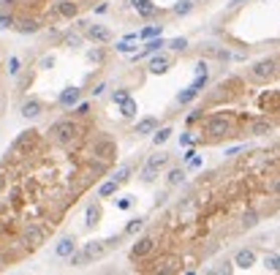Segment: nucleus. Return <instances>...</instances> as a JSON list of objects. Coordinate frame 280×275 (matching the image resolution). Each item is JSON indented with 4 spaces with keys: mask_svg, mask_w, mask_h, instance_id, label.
I'll list each match as a JSON object with an SVG mask.
<instances>
[{
    "mask_svg": "<svg viewBox=\"0 0 280 275\" xmlns=\"http://www.w3.org/2000/svg\"><path fill=\"white\" fill-rule=\"evenodd\" d=\"M177 264H179L177 259H166V261H161V264H158L155 272H163V275H166V272H177V270H179Z\"/></svg>",
    "mask_w": 280,
    "mask_h": 275,
    "instance_id": "obj_30",
    "label": "nucleus"
},
{
    "mask_svg": "<svg viewBox=\"0 0 280 275\" xmlns=\"http://www.w3.org/2000/svg\"><path fill=\"white\" fill-rule=\"evenodd\" d=\"M144 226H147V218H142V216H139V218H131L128 226H125V234H139Z\"/></svg>",
    "mask_w": 280,
    "mask_h": 275,
    "instance_id": "obj_27",
    "label": "nucleus"
},
{
    "mask_svg": "<svg viewBox=\"0 0 280 275\" xmlns=\"http://www.w3.org/2000/svg\"><path fill=\"white\" fill-rule=\"evenodd\" d=\"M74 109H76V115H87V112H90V104H82V101H79Z\"/></svg>",
    "mask_w": 280,
    "mask_h": 275,
    "instance_id": "obj_43",
    "label": "nucleus"
},
{
    "mask_svg": "<svg viewBox=\"0 0 280 275\" xmlns=\"http://www.w3.org/2000/svg\"><path fill=\"white\" fill-rule=\"evenodd\" d=\"M84 33H87V38L92 44H109L112 38V30L109 28H104V25H87V28H84Z\"/></svg>",
    "mask_w": 280,
    "mask_h": 275,
    "instance_id": "obj_9",
    "label": "nucleus"
},
{
    "mask_svg": "<svg viewBox=\"0 0 280 275\" xmlns=\"http://www.w3.org/2000/svg\"><path fill=\"white\" fill-rule=\"evenodd\" d=\"M245 3V0H229V6H231V9H237V6H242Z\"/></svg>",
    "mask_w": 280,
    "mask_h": 275,
    "instance_id": "obj_53",
    "label": "nucleus"
},
{
    "mask_svg": "<svg viewBox=\"0 0 280 275\" xmlns=\"http://www.w3.org/2000/svg\"><path fill=\"white\" fill-rule=\"evenodd\" d=\"M57 14L65 19H76L79 17V3L76 0H60L57 3Z\"/></svg>",
    "mask_w": 280,
    "mask_h": 275,
    "instance_id": "obj_17",
    "label": "nucleus"
},
{
    "mask_svg": "<svg viewBox=\"0 0 280 275\" xmlns=\"http://www.w3.org/2000/svg\"><path fill=\"white\" fill-rule=\"evenodd\" d=\"M253 79H258V82H269V79L277 77V57H264L258 60L256 65H253Z\"/></svg>",
    "mask_w": 280,
    "mask_h": 275,
    "instance_id": "obj_5",
    "label": "nucleus"
},
{
    "mask_svg": "<svg viewBox=\"0 0 280 275\" xmlns=\"http://www.w3.org/2000/svg\"><path fill=\"white\" fill-rule=\"evenodd\" d=\"M152 251H155V237H152V234H147V237H139L136 243H133V248H131V259L133 261L144 259V256H150Z\"/></svg>",
    "mask_w": 280,
    "mask_h": 275,
    "instance_id": "obj_7",
    "label": "nucleus"
},
{
    "mask_svg": "<svg viewBox=\"0 0 280 275\" xmlns=\"http://www.w3.org/2000/svg\"><path fill=\"white\" fill-rule=\"evenodd\" d=\"M196 96H199V90H196L193 85H188L185 90H179V93H177V104H179V106H185V104H191Z\"/></svg>",
    "mask_w": 280,
    "mask_h": 275,
    "instance_id": "obj_24",
    "label": "nucleus"
},
{
    "mask_svg": "<svg viewBox=\"0 0 280 275\" xmlns=\"http://www.w3.org/2000/svg\"><path fill=\"white\" fill-rule=\"evenodd\" d=\"M191 145H196V133H182V136H179V147H191Z\"/></svg>",
    "mask_w": 280,
    "mask_h": 275,
    "instance_id": "obj_38",
    "label": "nucleus"
},
{
    "mask_svg": "<svg viewBox=\"0 0 280 275\" xmlns=\"http://www.w3.org/2000/svg\"><path fill=\"white\" fill-rule=\"evenodd\" d=\"M0 3H9L11 6V3H17V0H0Z\"/></svg>",
    "mask_w": 280,
    "mask_h": 275,
    "instance_id": "obj_54",
    "label": "nucleus"
},
{
    "mask_svg": "<svg viewBox=\"0 0 280 275\" xmlns=\"http://www.w3.org/2000/svg\"><path fill=\"white\" fill-rule=\"evenodd\" d=\"M166 180H169V185H182L185 183V169H179V166H177V169H171Z\"/></svg>",
    "mask_w": 280,
    "mask_h": 275,
    "instance_id": "obj_29",
    "label": "nucleus"
},
{
    "mask_svg": "<svg viewBox=\"0 0 280 275\" xmlns=\"http://www.w3.org/2000/svg\"><path fill=\"white\" fill-rule=\"evenodd\" d=\"M14 30L22 33V36H33V33L41 30V22L33 19V17H22V19H17V22H14Z\"/></svg>",
    "mask_w": 280,
    "mask_h": 275,
    "instance_id": "obj_14",
    "label": "nucleus"
},
{
    "mask_svg": "<svg viewBox=\"0 0 280 275\" xmlns=\"http://www.w3.org/2000/svg\"><path fill=\"white\" fill-rule=\"evenodd\" d=\"M117 188H120L117 180H106V183H101V188H98V199H109V196H115Z\"/></svg>",
    "mask_w": 280,
    "mask_h": 275,
    "instance_id": "obj_23",
    "label": "nucleus"
},
{
    "mask_svg": "<svg viewBox=\"0 0 280 275\" xmlns=\"http://www.w3.org/2000/svg\"><path fill=\"white\" fill-rule=\"evenodd\" d=\"M264 267H266L269 272H277V270H280V256H277V253L266 256V259H264Z\"/></svg>",
    "mask_w": 280,
    "mask_h": 275,
    "instance_id": "obj_34",
    "label": "nucleus"
},
{
    "mask_svg": "<svg viewBox=\"0 0 280 275\" xmlns=\"http://www.w3.org/2000/svg\"><path fill=\"white\" fill-rule=\"evenodd\" d=\"M38 142V131H22V133H19V136L14 139V142H11V147H9V156H22V153H28L30 150V147L33 145H36Z\"/></svg>",
    "mask_w": 280,
    "mask_h": 275,
    "instance_id": "obj_6",
    "label": "nucleus"
},
{
    "mask_svg": "<svg viewBox=\"0 0 280 275\" xmlns=\"http://www.w3.org/2000/svg\"><path fill=\"white\" fill-rule=\"evenodd\" d=\"M163 46H166L163 36H152V38H147V44H144L142 52H133V60H142V57H147V55H155V52H161Z\"/></svg>",
    "mask_w": 280,
    "mask_h": 275,
    "instance_id": "obj_12",
    "label": "nucleus"
},
{
    "mask_svg": "<svg viewBox=\"0 0 280 275\" xmlns=\"http://www.w3.org/2000/svg\"><path fill=\"white\" fill-rule=\"evenodd\" d=\"M98 218H101V210H98L96 204H90V207H87V221H84V224H87V226H96Z\"/></svg>",
    "mask_w": 280,
    "mask_h": 275,
    "instance_id": "obj_33",
    "label": "nucleus"
},
{
    "mask_svg": "<svg viewBox=\"0 0 280 275\" xmlns=\"http://www.w3.org/2000/svg\"><path fill=\"white\" fill-rule=\"evenodd\" d=\"M92 158L104 161V164H109V161L117 158V142L109 136H98L96 142H92Z\"/></svg>",
    "mask_w": 280,
    "mask_h": 275,
    "instance_id": "obj_3",
    "label": "nucleus"
},
{
    "mask_svg": "<svg viewBox=\"0 0 280 275\" xmlns=\"http://www.w3.org/2000/svg\"><path fill=\"white\" fill-rule=\"evenodd\" d=\"M188 166H191V169H199V166H202V158H199V156H193V158L188 161Z\"/></svg>",
    "mask_w": 280,
    "mask_h": 275,
    "instance_id": "obj_46",
    "label": "nucleus"
},
{
    "mask_svg": "<svg viewBox=\"0 0 280 275\" xmlns=\"http://www.w3.org/2000/svg\"><path fill=\"white\" fill-rule=\"evenodd\" d=\"M266 3H269V0H266Z\"/></svg>",
    "mask_w": 280,
    "mask_h": 275,
    "instance_id": "obj_55",
    "label": "nucleus"
},
{
    "mask_svg": "<svg viewBox=\"0 0 280 275\" xmlns=\"http://www.w3.org/2000/svg\"><path fill=\"white\" fill-rule=\"evenodd\" d=\"M272 131H275V123H272L269 117H258V120H253V123L248 125L250 136H266V133H272Z\"/></svg>",
    "mask_w": 280,
    "mask_h": 275,
    "instance_id": "obj_13",
    "label": "nucleus"
},
{
    "mask_svg": "<svg viewBox=\"0 0 280 275\" xmlns=\"http://www.w3.org/2000/svg\"><path fill=\"white\" fill-rule=\"evenodd\" d=\"M169 65H171V60L166 55H158V52H155V57L150 60V74H166V71H169Z\"/></svg>",
    "mask_w": 280,
    "mask_h": 275,
    "instance_id": "obj_20",
    "label": "nucleus"
},
{
    "mask_svg": "<svg viewBox=\"0 0 280 275\" xmlns=\"http://www.w3.org/2000/svg\"><path fill=\"white\" fill-rule=\"evenodd\" d=\"M46 136H49V142L55 147H71L79 139V125L74 120H57V123L49 125Z\"/></svg>",
    "mask_w": 280,
    "mask_h": 275,
    "instance_id": "obj_1",
    "label": "nucleus"
},
{
    "mask_svg": "<svg viewBox=\"0 0 280 275\" xmlns=\"http://www.w3.org/2000/svg\"><path fill=\"white\" fill-rule=\"evenodd\" d=\"M106 90V85L101 82V85H96V87H92V96H101V93Z\"/></svg>",
    "mask_w": 280,
    "mask_h": 275,
    "instance_id": "obj_51",
    "label": "nucleus"
},
{
    "mask_svg": "<svg viewBox=\"0 0 280 275\" xmlns=\"http://www.w3.org/2000/svg\"><path fill=\"white\" fill-rule=\"evenodd\" d=\"M87 60L96 63V60H104V55H101V52H87Z\"/></svg>",
    "mask_w": 280,
    "mask_h": 275,
    "instance_id": "obj_50",
    "label": "nucleus"
},
{
    "mask_svg": "<svg viewBox=\"0 0 280 275\" xmlns=\"http://www.w3.org/2000/svg\"><path fill=\"white\" fill-rule=\"evenodd\" d=\"M202 115H204V112H202V109H196V112H193V115L188 117V123H196V120H202Z\"/></svg>",
    "mask_w": 280,
    "mask_h": 275,
    "instance_id": "obj_48",
    "label": "nucleus"
},
{
    "mask_svg": "<svg viewBox=\"0 0 280 275\" xmlns=\"http://www.w3.org/2000/svg\"><path fill=\"white\" fill-rule=\"evenodd\" d=\"M117 52H123V55H133V52H136V46H133L131 38H123V41H117Z\"/></svg>",
    "mask_w": 280,
    "mask_h": 275,
    "instance_id": "obj_32",
    "label": "nucleus"
},
{
    "mask_svg": "<svg viewBox=\"0 0 280 275\" xmlns=\"http://www.w3.org/2000/svg\"><path fill=\"white\" fill-rule=\"evenodd\" d=\"M117 207H120V210H128V207H131V199H120Z\"/></svg>",
    "mask_w": 280,
    "mask_h": 275,
    "instance_id": "obj_52",
    "label": "nucleus"
},
{
    "mask_svg": "<svg viewBox=\"0 0 280 275\" xmlns=\"http://www.w3.org/2000/svg\"><path fill=\"white\" fill-rule=\"evenodd\" d=\"M131 6L139 11L142 17H155L158 14V9L152 6V0H131Z\"/></svg>",
    "mask_w": 280,
    "mask_h": 275,
    "instance_id": "obj_21",
    "label": "nucleus"
},
{
    "mask_svg": "<svg viewBox=\"0 0 280 275\" xmlns=\"http://www.w3.org/2000/svg\"><path fill=\"white\" fill-rule=\"evenodd\" d=\"M14 22H17L14 14H6V11L0 9V30H11V28H14Z\"/></svg>",
    "mask_w": 280,
    "mask_h": 275,
    "instance_id": "obj_31",
    "label": "nucleus"
},
{
    "mask_svg": "<svg viewBox=\"0 0 280 275\" xmlns=\"http://www.w3.org/2000/svg\"><path fill=\"white\" fill-rule=\"evenodd\" d=\"M202 74H207V63H204V60H199V63H196V77H202Z\"/></svg>",
    "mask_w": 280,
    "mask_h": 275,
    "instance_id": "obj_45",
    "label": "nucleus"
},
{
    "mask_svg": "<svg viewBox=\"0 0 280 275\" xmlns=\"http://www.w3.org/2000/svg\"><path fill=\"white\" fill-rule=\"evenodd\" d=\"M128 177H131V166L125 164V166H120V169L115 172V177H112V180H117V183L123 185V183H125V180H128Z\"/></svg>",
    "mask_w": 280,
    "mask_h": 275,
    "instance_id": "obj_35",
    "label": "nucleus"
},
{
    "mask_svg": "<svg viewBox=\"0 0 280 275\" xmlns=\"http://www.w3.org/2000/svg\"><path fill=\"white\" fill-rule=\"evenodd\" d=\"M256 224H258V216H256V213H248V216L242 218V226H245V229H250V226H256Z\"/></svg>",
    "mask_w": 280,
    "mask_h": 275,
    "instance_id": "obj_39",
    "label": "nucleus"
},
{
    "mask_svg": "<svg viewBox=\"0 0 280 275\" xmlns=\"http://www.w3.org/2000/svg\"><path fill=\"white\" fill-rule=\"evenodd\" d=\"M106 11H109V3H98L96 6V14H106Z\"/></svg>",
    "mask_w": 280,
    "mask_h": 275,
    "instance_id": "obj_47",
    "label": "nucleus"
},
{
    "mask_svg": "<svg viewBox=\"0 0 280 275\" xmlns=\"http://www.w3.org/2000/svg\"><path fill=\"white\" fill-rule=\"evenodd\" d=\"M74 251H76V240H74V237H63V240L55 245V256H57V259H68Z\"/></svg>",
    "mask_w": 280,
    "mask_h": 275,
    "instance_id": "obj_16",
    "label": "nucleus"
},
{
    "mask_svg": "<svg viewBox=\"0 0 280 275\" xmlns=\"http://www.w3.org/2000/svg\"><path fill=\"white\" fill-rule=\"evenodd\" d=\"M191 11H193V0H179L174 9H171V14L174 17H188Z\"/></svg>",
    "mask_w": 280,
    "mask_h": 275,
    "instance_id": "obj_28",
    "label": "nucleus"
},
{
    "mask_svg": "<svg viewBox=\"0 0 280 275\" xmlns=\"http://www.w3.org/2000/svg\"><path fill=\"white\" fill-rule=\"evenodd\" d=\"M152 36H163V25H150V28H144L142 33H136L139 41H147V38H152Z\"/></svg>",
    "mask_w": 280,
    "mask_h": 275,
    "instance_id": "obj_25",
    "label": "nucleus"
},
{
    "mask_svg": "<svg viewBox=\"0 0 280 275\" xmlns=\"http://www.w3.org/2000/svg\"><path fill=\"white\" fill-rule=\"evenodd\" d=\"M229 131H231V117H229V115H223V112H215V115L207 117L204 133H210V136H226Z\"/></svg>",
    "mask_w": 280,
    "mask_h": 275,
    "instance_id": "obj_4",
    "label": "nucleus"
},
{
    "mask_svg": "<svg viewBox=\"0 0 280 275\" xmlns=\"http://www.w3.org/2000/svg\"><path fill=\"white\" fill-rule=\"evenodd\" d=\"M128 96H131V93L123 87V90H115V93H112V101H115V104H120V101H123V98H128Z\"/></svg>",
    "mask_w": 280,
    "mask_h": 275,
    "instance_id": "obj_40",
    "label": "nucleus"
},
{
    "mask_svg": "<svg viewBox=\"0 0 280 275\" xmlns=\"http://www.w3.org/2000/svg\"><path fill=\"white\" fill-rule=\"evenodd\" d=\"M44 237H46V229H44V226H36V224L25 226V232H22V243L28 245V248L41 245V243H44Z\"/></svg>",
    "mask_w": 280,
    "mask_h": 275,
    "instance_id": "obj_8",
    "label": "nucleus"
},
{
    "mask_svg": "<svg viewBox=\"0 0 280 275\" xmlns=\"http://www.w3.org/2000/svg\"><path fill=\"white\" fill-rule=\"evenodd\" d=\"M41 68H52V65H55V55H46V57H41Z\"/></svg>",
    "mask_w": 280,
    "mask_h": 275,
    "instance_id": "obj_42",
    "label": "nucleus"
},
{
    "mask_svg": "<svg viewBox=\"0 0 280 275\" xmlns=\"http://www.w3.org/2000/svg\"><path fill=\"white\" fill-rule=\"evenodd\" d=\"M106 251H109L106 240H90V243H84V248H82V256L87 261H92V259H101Z\"/></svg>",
    "mask_w": 280,
    "mask_h": 275,
    "instance_id": "obj_10",
    "label": "nucleus"
},
{
    "mask_svg": "<svg viewBox=\"0 0 280 275\" xmlns=\"http://www.w3.org/2000/svg\"><path fill=\"white\" fill-rule=\"evenodd\" d=\"M234 264L239 267V270H248V267L256 264V253L250 251V248H242V251H237L234 256Z\"/></svg>",
    "mask_w": 280,
    "mask_h": 275,
    "instance_id": "obj_18",
    "label": "nucleus"
},
{
    "mask_svg": "<svg viewBox=\"0 0 280 275\" xmlns=\"http://www.w3.org/2000/svg\"><path fill=\"white\" fill-rule=\"evenodd\" d=\"M68 264H71V267H82V264H87V259L82 256V251H79V253L74 251V253L68 256Z\"/></svg>",
    "mask_w": 280,
    "mask_h": 275,
    "instance_id": "obj_37",
    "label": "nucleus"
},
{
    "mask_svg": "<svg viewBox=\"0 0 280 275\" xmlns=\"http://www.w3.org/2000/svg\"><path fill=\"white\" fill-rule=\"evenodd\" d=\"M158 125H161V123H158V117H142L136 123V133H139V136H150Z\"/></svg>",
    "mask_w": 280,
    "mask_h": 275,
    "instance_id": "obj_19",
    "label": "nucleus"
},
{
    "mask_svg": "<svg viewBox=\"0 0 280 275\" xmlns=\"http://www.w3.org/2000/svg\"><path fill=\"white\" fill-rule=\"evenodd\" d=\"M22 117H28V120H36V117H41V112H44V104L38 101V98H28V101L22 104Z\"/></svg>",
    "mask_w": 280,
    "mask_h": 275,
    "instance_id": "obj_15",
    "label": "nucleus"
},
{
    "mask_svg": "<svg viewBox=\"0 0 280 275\" xmlns=\"http://www.w3.org/2000/svg\"><path fill=\"white\" fill-rule=\"evenodd\" d=\"M9 74H11V77H17V74H19V57H9Z\"/></svg>",
    "mask_w": 280,
    "mask_h": 275,
    "instance_id": "obj_41",
    "label": "nucleus"
},
{
    "mask_svg": "<svg viewBox=\"0 0 280 275\" xmlns=\"http://www.w3.org/2000/svg\"><path fill=\"white\" fill-rule=\"evenodd\" d=\"M6 183H9V174H6L3 169H0V191H3V188H6Z\"/></svg>",
    "mask_w": 280,
    "mask_h": 275,
    "instance_id": "obj_49",
    "label": "nucleus"
},
{
    "mask_svg": "<svg viewBox=\"0 0 280 275\" xmlns=\"http://www.w3.org/2000/svg\"><path fill=\"white\" fill-rule=\"evenodd\" d=\"M65 44H68V46H79V44H82V36H68V38H65Z\"/></svg>",
    "mask_w": 280,
    "mask_h": 275,
    "instance_id": "obj_44",
    "label": "nucleus"
},
{
    "mask_svg": "<svg viewBox=\"0 0 280 275\" xmlns=\"http://www.w3.org/2000/svg\"><path fill=\"white\" fill-rule=\"evenodd\" d=\"M166 46H171L174 52H182V49H188V38H182V36H179V38H171Z\"/></svg>",
    "mask_w": 280,
    "mask_h": 275,
    "instance_id": "obj_36",
    "label": "nucleus"
},
{
    "mask_svg": "<svg viewBox=\"0 0 280 275\" xmlns=\"http://www.w3.org/2000/svg\"><path fill=\"white\" fill-rule=\"evenodd\" d=\"M169 136H171V128H169V125H163V128L158 125V128L152 131V142H155L158 147H161L163 142H169Z\"/></svg>",
    "mask_w": 280,
    "mask_h": 275,
    "instance_id": "obj_26",
    "label": "nucleus"
},
{
    "mask_svg": "<svg viewBox=\"0 0 280 275\" xmlns=\"http://www.w3.org/2000/svg\"><path fill=\"white\" fill-rule=\"evenodd\" d=\"M169 153L161 150V153H155V156H150L147 158V164H144V169L139 172V177H142V183H155V177L161 174V169L166 164H169Z\"/></svg>",
    "mask_w": 280,
    "mask_h": 275,
    "instance_id": "obj_2",
    "label": "nucleus"
},
{
    "mask_svg": "<svg viewBox=\"0 0 280 275\" xmlns=\"http://www.w3.org/2000/svg\"><path fill=\"white\" fill-rule=\"evenodd\" d=\"M120 115H123V117H136L139 115V104L136 101H133V98L128 96V98H123V101H120Z\"/></svg>",
    "mask_w": 280,
    "mask_h": 275,
    "instance_id": "obj_22",
    "label": "nucleus"
},
{
    "mask_svg": "<svg viewBox=\"0 0 280 275\" xmlns=\"http://www.w3.org/2000/svg\"><path fill=\"white\" fill-rule=\"evenodd\" d=\"M79 101H82V90H79V87H65L57 98V104L63 106V109H74Z\"/></svg>",
    "mask_w": 280,
    "mask_h": 275,
    "instance_id": "obj_11",
    "label": "nucleus"
}]
</instances>
